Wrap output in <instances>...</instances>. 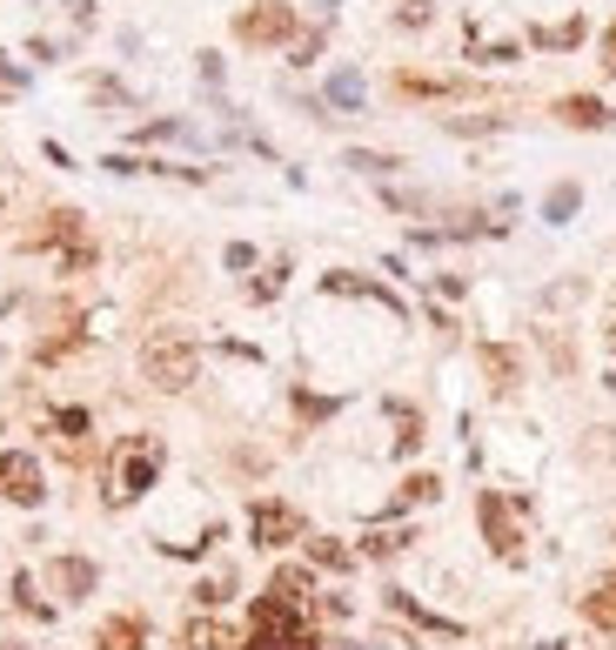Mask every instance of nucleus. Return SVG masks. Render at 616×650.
Segmentation results:
<instances>
[{
    "label": "nucleus",
    "mask_w": 616,
    "mask_h": 650,
    "mask_svg": "<svg viewBox=\"0 0 616 650\" xmlns=\"http://www.w3.org/2000/svg\"><path fill=\"white\" fill-rule=\"evenodd\" d=\"M389 416H396V449L415 456V449H422V416L409 410V402H389Z\"/></svg>",
    "instance_id": "15"
},
{
    "label": "nucleus",
    "mask_w": 616,
    "mask_h": 650,
    "mask_svg": "<svg viewBox=\"0 0 616 650\" xmlns=\"http://www.w3.org/2000/svg\"><path fill=\"white\" fill-rule=\"evenodd\" d=\"M483 369H489V389H516V356H509L502 343L483 349Z\"/></svg>",
    "instance_id": "21"
},
{
    "label": "nucleus",
    "mask_w": 616,
    "mask_h": 650,
    "mask_svg": "<svg viewBox=\"0 0 616 650\" xmlns=\"http://www.w3.org/2000/svg\"><path fill=\"white\" fill-rule=\"evenodd\" d=\"M389 610H402V617H415L422 630H443V637H463V624H450V617H435V610H422L409 591H389Z\"/></svg>",
    "instance_id": "14"
},
{
    "label": "nucleus",
    "mask_w": 616,
    "mask_h": 650,
    "mask_svg": "<svg viewBox=\"0 0 616 650\" xmlns=\"http://www.w3.org/2000/svg\"><path fill=\"white\" fill-rule=\"evenodd\" d=\"M0 650H28V643H14V637H0Z\"/></svg>",
    "instance_id": "38"
},
{
    "label": "nucleus",
    "mask_w": 616,
    "mask_h": 650,
    "mask_svg": "<svg viewBox=\"0 0 616 650\" xmlns=\"http://www.w3.org/2000/svg\"><path fill=\"white\" fill-rule=\"evenodd\" d=\"M309 556L322 563V571H356V556H348L335 537H315V543H309Z\"/></svg>",
    "instance_id": "24"
},
{
    "label": "nucleus",
    "mask_w": 616,
    "mask_h": 650,
    "mask_svg": "<svg viewBox=\"0 0 616 650\" xmlns=\"http://www.w3.org/2000/svg\"><path fill=\"white\" fill-rule=\"evenodd\" d=\"M315 8H322V14H335V8H342V0H315Z\"/></svg>",
    "instance_id": "37"
},
{
    "label": "nucleus",
    "mask_w": 616,
    "mask_h": 650,
    "mask_svg": "<svg viewBox=\"0 0 616 650\" xmlns=\"http://www.w3.org/2000/svg\"><path fill=\"white\" fill-rule=\"evenodd\" d=\"M322 47H328V28H295V41H289V67H315Z\"/></svg>",
    "instance_id": "16"
},
{
    "label": "nucleus",
    "mask_w": 616,
    "mask_h": 650,
    "mask_svg": "<svg viewBox=\"0 0 616 650\" xmlns=\"http://www.w3.org/2000/svg\"><path fill=\"white\" fill-rule=\"evenodd\" d=\"M235 41L241 47H289L295 41V8L289 0H255L235 14Z\"/></svg>",
    "instance_id": "4"
},
{
    "label": "nucleus",
    "mask_w": 616,
    "mask_h": 650,
    "mask_svg": "<svg viewBox=\"0 0 616 650\" xmlns=\"http://www.w3.org/2000/svg\"><path fill=\"white\" fill-rule=\"evenodd\" d=\"M402 543H409V530H369L363 537V556H396Z\"/></svg>",
    "instance_id": "27"
},
{
    "label": "nucleus",
    "mask_w": 616,
    "mask_h": 650,
    "mask_svg": "<svg viewBox=\"0 0 616 650\" xmlns=\"http://www.w3.org/2000/svg\"><path fill=\"white\" fill-rule=\"evenodd\" d=\"M322 101L342 108V115H363V74H356V67H335L328 88H322Z\"/></svg>",
    "instance_id": "11"
},
{
    "label": "nucleus",
    "mask_w": 616,
    "mask_h": 650,
    "mask_svg": "<svg viewBox=\"0 0 616 650\" xmlns=\"http://www.w3.org/2000/svg\"><path fill=\"white\" fill-rule=\"evenodd\" d=\"M248 537H255L261 550H282V543L302 537V510H295V503H275V497H261V503L248 510Z\"/></svg>",
    "instance_id": "7"
},
{
    "label": "nucleus",
    "mask_w": 616,
    "mask_h": 650,
    "mask_svg": "<svg viewBox=\"0 0 616 650\" xmlns=\"http://www.w3.org/2000/svg\"><path fill=\"white\" fill-rule=\"evenodd\" d=\"M95 577H101V571H95L87 556H54V591H61L67 604H80L87 591H95Z\"/></svg>",
    "instance_id": "9"
},
{
    "label": "nucleus",
    "mask_w": 616,
    "mask_h": 650,
    "mask_svg": "<svg viewBox=\"0 0 616 650\" xmlns=\"http://www.w3.org/2000/svg\"><path fill=\"white\" fill-rule=\"evenodd\" d=\"M21 88H28V74H21L8 54H0V95H21Z\"/></svg>",
    "instance_id": "33"
},
{
    "label": "nucleus",
    "mask_w": 616,
    "mask_h": 650,
    "mask_svg": "<svg viewBox=\"0 0 616 650\" xmlns=\"http://www.w3.org/2000/svg\"><path fill=\"white\" fill-rule=\"evenodd\" d=\"M188 134V121H148V128H134V141H182Z\"/></svg>",
    "instance_id": "29"
},
{
    "label": "nucleus",
    "mask_w": 616,
    "mask_h": 650,
    "mask_svg": "<svg viewBox=\"0 0 616 650\" xmlns=\"http://www.w3.org/2000/svg\"><path fill=\"white\" fill-rule=\"evenodd\" d=\"M435 14V0H402V28H422Z\"/></svg>",
    "instance_id": "34"
},
{
    "label": "nucleus",
    "mask_w": 616,
    "mask_h": 650,
    "mask_svg": "<svg viewBox=\"0 0 616 650\" xmlns=\"http://www.w3.org/2000/svg\"><path fill=\"white\" fill-rule=\"evenodd\" d=\"M228 591H235V571H215V577H202V584H195V604H202V610H215V604H228Z\"/></svg>",
    "instance_id": "25"
},
{
    "label": "nucleus",
    "mask_w": 616,
    "mask_h": 650,
    "mask_svg": "<svg viewBox=\"0 0 616 650\" xmlns=\"http://www.w3.org/2000/svg\"><path fill=\"white\" fill-rule=\"evenodd\" d=\"M54 430H61L67 443H80V436H87V410H54Z\"/></svg>",
    "instance_id": "32"
},
{
    "label": "nucleus",
    "mask_w": 616,
    "mask_h": 650,
    "mask_svg": "<svg viewBox=\"0 0 616 650\" xmlns=\"http://www.w3.org/2000/svg\"><path fill=\"white\" fill-rule=\"evenodd\" d=\"M14 604H21L28 617H41V624H54V604H47V597H34V577H28V571H14Z\"/></svg>",
    "instance_id": "23"
},
{
    "label": "nucleus",
    "mask_w": 616,
    "mask_h": 650,
    "mask_svg": "<svg viewBox=\"0 0 616 650\" xmlns=\"http://www.w3.org/2000/svg\"><path fill=\"white\" fill-rule=\"evenodd\" d=\"M269 597H282V604H309V571H289V563H282V571H275V584H269Z\"/></svg>",
    "instance_id": "19"
},
{
    "label": "nucleus",
    "mask_w": 616,
    "mask_h": 650,
    "mask_svg": "<svg viewBox=\"0 0 616 650\" xmlns=\"http://www.w3.org/2000/svg\"><path fill=\"white\" fill-rule=\"evenodd\" d=\"M241 650H322L309 630H302V610L282 604V597H255V637Z\"/></svg>",
    "instance_id": "2"
},
{
    "label": "nucleus",
    "mask_w": 616,
    "mask_h": 650,
    "mask_svg": "<svg viewBox=\"0 0 616 650\" xmlns=\"http://www.w3.org/2000/svg\"><path fill=\"white\" fill-rule=\"evenodd\" d=\"M556 121H563V128H609L616 115H609L596 95H563V101H556Z\"/></svg>",
    "instance_id": "10"
},
{
    "label": "nucleus",
    "mask_w": 616,
    "mask_h": 650,
    "mask_svg": "<svg viewBox=\"0 0 616 650\" xmlns=\"http://www.w3.org/2000/svg\"><path fill=\"white\" fill-rule=\"evenodd\" d=\"M141 643H148V624L141 617H108L101 637H95V650H141Z\"/></svg>",
    "instance_id": "13"
},
{
    "label": "nucleus",
    "mask_w": 616,
    "mask_h": 650,
    "mask_svg": "<svg viewBox=\"0 0 616 650\" xmlns=\"http://www.w3.org/2000/svg\"><path fill=\"white\" fill-rule=\"evenodd\" d=\"M322 295H363V302H382L389 315H402V295H396V289H382V282H369V275H348V269L322 275Z\"/></svg>",
    "instance_id": "8"
},
{
    "label": "nucleus",
    "mask_w": 616,
    "mask_h": 650,
    "mask_svg": "<svg viewBox=\"0 0 616 650\" xmlns=\"http://www.w3.org/2000/svg\"><path fill=\"white\" fill-rule=\"evenodd\" d=\"M0 497L21 503V510H41L47 503V476L28 449H0Z\"/></svg>",
    "instance_id": "5"
},
{
    "label": "nucleus",
    "mask_w": 616,
    "mask_h": 650,
    "mask_svg": "<svg viewBox=\"0 0 616 650\" xmlns=\"http://www.w3.org/2000/svg\"><path fill=\"white\" fill-rule=\"evenodd\" d=\"M154 476H161V443H154V436H128V443L115 449V469H108V503L148 497Z\"/></svg>",
    "instance_id": "1"
},
{
    "label": "nucleus",
    "mask_w": 616,
    "mask_h": 650,
    "mask_svg": "<svg viewBox=\"0 0 616 650\" xmlns=\"http://www.w3.org/2000/svg\"><path fill=\"white\" fill-rule=\"evenodd\" d=\"M282 282H289V262H269V269H261V282H255L248 295H255V302H275V295H282Z\"/></svg>",
    "instance_id": "28"
},
{
    "label": "nucleus",
    "mask_w": 616,
    "mask_h": 650,
    "mask_svg": "<svg viewBox=\"0 0 616 650\" xmlns=\"http://www.w3.org/2000/svg\"><path fill=\"white\" fill-rule=\"evenodd\" d=\"M141 376H148L154 389H188V382L202 376V349H195L188 336H154V343L141 349Z\"/></svg>",
    "instance_id": "3"
},
{
    "label": "nucleus",
    "mask_w": 616,
    "mask_h": 650,
    "mask_svg": "<svg viewBox=\"0 0 616 650\" xmlns=\"http://www.w3.org/2000/svg\"><path fill=\"white\" fill-rule=\"evenodd\" d=\"M530 41H537V47H576V41H583V21H563V28H537Z\"/></svg>",
    "instance_id": "26"
},
{
    "label": "nucleus",
    "mask_w": 616,
    "mask_h": 650,
    "mask_svg": "<svg viewBox=\"0 0 616 650\" xmlns=\"http://www.w3.org/2000/svg\"><path fill=\"white\" fill-rule=\"evenodd\" d=\"M603 74H616V21H609V34H603Z\"/></svg>",
    "instance_id": "36"
},
{
    "label": "nucleus",
    "mask_w": 616,
    "mask_h": 650,
    "mask_svg": "<svg viewBox=\"0 0 616 650\" xmlns=\"http://www.w3.org/2000/svg\"><path fill=\"white\" fill-rule=\"evenodd\" d=\"M342 161H348V169H356V175H376V182H382V175H396V169H402V161H396V154H369V148H348V154H342Z\"/></svg>",
    "instance_id": "22"
},
{
    "label": "nucleus",
    "mask_w": 616,
    "mask_h": 650,
    "mask_svg": "<svg viewBox=\"0 0 616 650\" xmlns=\"http://www.w3.org/2000/svg\"><path fill=\"white\" fill-rule=\"evenodd\" d=\"M516 510H522V497H516V503H502L496 490H483V503H476V517H483V537H489V550H496L502 563H522V537H516Z\"/></svg>",
    "instance_id": "6"
},
{
    "label": "nucleus",
    "mask_w": 616,
    "mask_h": 650,
    "mask_svg": "<svg viewBox=\"0 0 616 650\" xmlns=\"http://www.w3.org/2000/svg\"><path fill=\"white\" fill-rule=\"evenodd\" d=\"M469 61H489V67L496 61H516V41H489L483 21H469Z\"/></svg>",
    "instance_id": "17"
},
{
    "label": "nucleus",
    "mask_w": 616,
    "mask_h": 650,
    "mask_svg": "<svg viewBox=\"0 0 616 650\" xmlns=\"http://www.w3.org/2000/svg\"><path fill=\"white\" fill-rule=\"evenodd\" d=\"M182 643H188V650H241V643H235V630H228L221 617H195V624L182 630Z\"/></svg>",
    "instance_id": "12"
},
{
    "label": "nucleus",
    "mask_w": 616,
    "mask_h": 650,
    "mask_svg": "<svg viewBox=\"0 0 616 650\" xmlns=\"http://www.w3.org/2000/svg\"><path fill=\"white\" fill-rule=\"evenodd\" d=\"M583 610H590V624H609V630H616V571L583 597Z\"/></svg>",
    "instance_id": "18"
},
{
    "label": "nucleus",
    "mask_w": 616,
    "mask_h": 650,
    "mask_svg": "<svg viewBox=\"0 0 616 650\" xmlns=\"http://www.w3.org/2000/svg\"><path fill=\"white\" fill-rule=\"evenodd\" d=\"M435 490H443L435 476H409V483H402V503H435Z\"/></svg>",
    "instance_id": "30"
},
{
    "label": "nucleus",
    "mask_w": 616,
    "mask_h": 650,
    "mask_svg": "<svg viewBox=\"0 0 616 650\" xmlns=\"http://www.w3.org/2000/svg\"><path fill=\"white\" fill-rule=\"evenodd\" d=\"M489 128H502V115H456L450 121V134H489Z\"/></svg>",
    "instance_id": "31"
},
{
    "label": "nucleus",
    "mask_w": 616,
    "mask_h": 650,
    "mask_svg": "<svg viewBox=\"0 0 616 650\" xmlns=\"http://www.w3.org/2000/svg\"><path fill=\"white\" fill-rule=\"evenodd\" d=\"M576 208H583V188H576V182H563V188L543 195V221H570Z\"/></svg>",
    "instance_id": "20"
},
{
    "label": "nucleus",
    "mask_w": 616,
    "mask_h": 650,
    "mask_svg": "<svg viewBox=\"0 0 616 650\" xmlns=\"http://www.w3.org/2000/svg\"><path fill=\"white\" fill-rule=\"evenodd\" d=\"M221 262H228V269H255V249H248V241H228Z\"/></svg>",
    "instance_id": "35"
}]
</instances>
